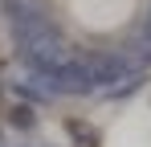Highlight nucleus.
<instances>
[{
  "instance_id": "nucleus-1",
  "label": "nucleus",
  "mask_w": 151,
  "mask_h": 147,
  "mask_svg": "<svg viewBox=\"0 0 151 147\" xmlns=\"http://www.w3.org/2000/svg\"><path fill=\"white\" fill-rule=\"evenodd\" d=\"M12 122H17V127H29V122H33V110H29V106H17V110H12Z\"/></svg>"
}]
</instances>
